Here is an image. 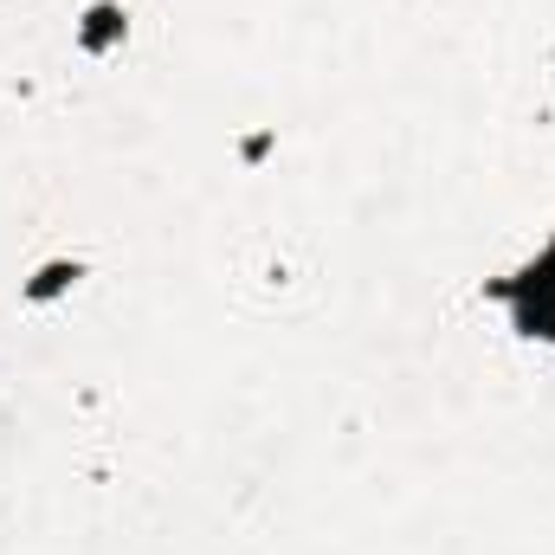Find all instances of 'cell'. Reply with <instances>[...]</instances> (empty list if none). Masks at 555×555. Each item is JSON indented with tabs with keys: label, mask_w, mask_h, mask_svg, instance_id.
<instances>
[{
	"label": "cell",
	"mask_w": 555,
	"mask_h": 555,
	"mask_svg": "<svg viewBox=\"0 0 555 555\" xmlns=\"http://www.w3.org/2000/svg\"><path fill=\"white\" fill-rule=\"evenodd\" d=\"M124 33H130V13L104 0V7H91V13H85L78 46H85V52H111V46H124Z\"/></svg>",
	"instance_id": "obj_1"
},
{
	"label": "cell",
	"mask_w": 555,
	"mask_h": 555,
	"mask_svg": "<svg viewBox=\"0 0 555 555\" xmlns=\"http://www.w3.org/2000/svg\"><path fill=\"white\" fill-rule=\"evenodd\" d=\"M72 284H78V266H65V259H59V266H46V272L26 284V297H33V304H46V297H59V291H72Z\"/></svg>",
	"instance_id": "obj_2"
}]
</instances>
